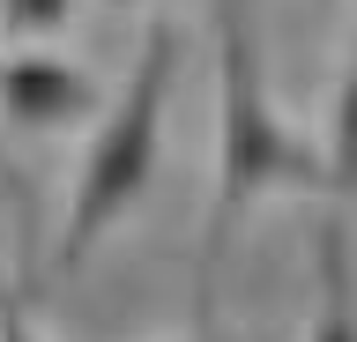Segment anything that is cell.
<instances>
[{"mask_svg":"<svg viewBox=\"0 0 357 342\" xmlns=\"http://www.w3.org/2000/svg\"><path fill=\"white\" fill-rule=\"evenodd\" d=\"M268 186H335L320 149L305 134H290L275 104H268V75H261V45L238 0L216 8V216H208V261H201V313L216 290L223 246L238 231V208Z\"/></svg>","mask_w":357,"mask_h":342,"instance_id":"obj_1","label":"cell"},{"mask_svg":"<svg viewBox=\"0 0 357 342\" xmlns=\"http://www.w3.org/2000/svg\"><path fill=\"white\" fill-rule=\"evenodd\" d=\"M172 68H178V23L172 15H149L142 30V52L127 68V90L112 97L105 127L89 141L82 171H75V194H67V224H60V246H52V268H82L97 238H105L156 171V134H164V97H172Z\"/></svg>","mask_w":357,"mask_h":342,"instance_id":"obj_2","label":"cell"},{"mask_svg":"<svg viewBox=\"0 0 357 342\" xmlns=\"http://www.w3.org/2000/svg\"><path fill=\"white\" fill-rule=\"evenodd\" d=\"M97 112V82L82 68H67L52 52H15L0 68V119L8 127H30V134H52V127H75V119Z\"/></svg>","mask_w":357,"mask_h":342,"instance_id":"obj_3","label":"cell"},{"mask_svg":"<svg viewBox=\"0 0 357 342\" xmlns=\"http://www.w3.org/2000/svg\"><path fill=\"white\" fill-rule=\"evenodd\" d=\"M312 275H320V320L305 342H350V224L328 216L312 231Z\"/></svg>","mask_w":357,"mask_h":342,"instance_id":"obj_4","label":"cell"},{"mask_svg":"<svg viewBox=\"0 0 357 342\" xmlns=\"http://www.w3.org/2000/svg\"><path fill=\"white\" fill-rule=\"evenodd\" d=\"M67 8H75V0H0V23L22 30V38H38V30H60L67 23Z\"/></svg>","mask_w":357,"mask_h":342,"instance_id":"obj_5","label":"cell"},{"mask_svg":"<svg viewBox=\"0 0 357 342\" xmlns=\"http://www.w3.org/2000/svg\"><path fill=\"white\" fill-rule=\"evenodd\" d=\"M0 342H38V327H30V320L8 305V313H0Z\"/></svg>","mask_w":357,"mask_h":342,"instance_id":"obj_6","label":"cell"},{"mask_svg":"<svg viewBox=\"0 0 357 342\" xmlns=\"http://www.w3.org/2000/svg\"><path fill=\"white\" fill-rule=\"evenodd\" d=\"M8 305H15V297H8V290H0V313H8Z\"/></svg>","mask_w":357,"mask_h":342,"instance_id":"obj_7","label":"cell"},{"mask_svg":"<svg viewBox=\"0 0 357 342\" xmlns=\"http://www.w3.org/2000/svg\"><path fill=\"white\" fill-rule=\"evenodd\" d=\"M194 342H216V335H208V327H201V335H194Z\"/></svg>","mask_w":357,"mask_h":342,"instance_id":"obj_8","label":"cell"}]
</instances>
